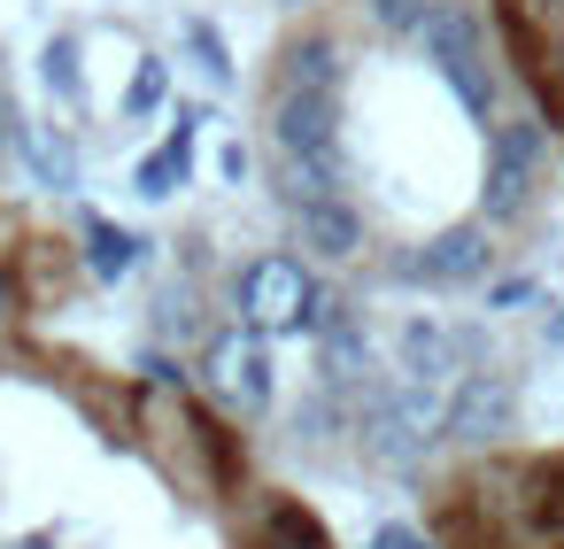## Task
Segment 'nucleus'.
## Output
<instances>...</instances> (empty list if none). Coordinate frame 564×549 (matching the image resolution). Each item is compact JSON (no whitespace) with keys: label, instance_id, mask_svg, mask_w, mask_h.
<instances>
[{"label":"nucleus","instance_id":"1","mask_svg":"<svg viewBox=\"0 0 564 549\" xmlns=\"http://www.w3.org/2000/svg\"><path fill=\"white\" fill-rule=\"evenodd\" d=\"M256 155L348 279L464 294L564 233V155L487 0H310L263 55Z\"/></svg>","mask_w":564,"mask_h":549},{"label":"nucleus","instance_id":"2","mask_svg":"<svg viewBox=\"0 0 564 549\" xmlns=\"http://www.w3.org/2000/svg\"><path fill=\"white\" fill-rule=\"evenodd\" d=\"M78 233L0 194V549H225L271 464L178 372L101 356Z\"/></svg>","mask_w":564,"mask_h":549},{"label":"nucleus","instance_id":"3","mask_svg":"<svg viewBox=\"0 0 564 549\" xmlns=\"http://www.w3.org/2000/svg\"><path fill=\"white\" fill-rule=\"evenodd\" d=\"M433 549H564V441H487L425 472Z\"/></svg>","mask_w":564,"mask_h":549},{"label":"nucleus","instance_id":"4","mask_svg":"<svg viewBox=\"0 0 564 549\" xmlns=\"http://www.w3.org/2000/svg\"><path fill=\"white\" fill-rule=\"evenodd\" d=\"M487 9H495V32L564 155V0H487Z\"/></svg>","mask_w":564,"mask_h":549},{"label":"nucleus","instance_id":"5","mask_svg":"<svg viewBox=\"0 0 564 549\" xmlns=\"http://www.w3.org/2000/svg\"><path fill=\"white\" fill-rule=\"evenodd\" d=\"M225 549H348V541L325 526V510H317L302 487H286V480L271 472L263 495L248 503V518H240V534H232Z\"/></svg>","mask_w":564,"mask_h":549}]
</instances>
